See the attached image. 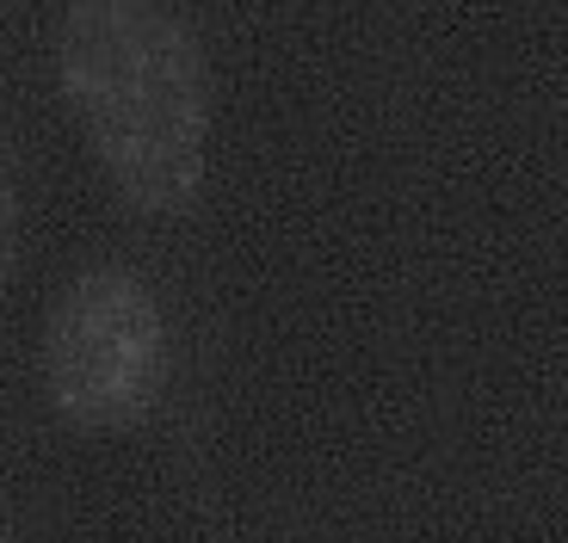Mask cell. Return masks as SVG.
Wrapping results in <instances>:
<instances>
[{"label": "cell", "mask_w": 568, "mask_h": 543, "mask_svg": "<svg viewBox=\"0 0 568 543\" xmlns=\"http://www.w3.org/2000/svg\"><path fill=\"white\" fill-rule=\"evenodd\" d=\"M168 383V321L136 272L93 266L50 309L43 389L69 427H136Z\"/></svg>", "instance_id": "7a4b0ae2"}, {"label": "cell", "mask_w": 568, "mask_h": 543, "mask_svg": "<svg viewBox=\"0 0 568 543\" xmlns=\"http://www.w3.org/2000/svg\"><path fill=\"white\" fill-rule=\"evenodd\" d=\"M62 93L100 167L142 211H185L204 186L211 86L192 31L155 0H74Z\"/></svg>", "instance_id": "6da1fadb"}, {"label": "cell", "mask_w": 568, "mask_h": 543, "mask_svg": "<svg viewBox=\"0 0 568 543\" xmlns=\"http://www.w3.org/2000/svg\"><path fill=\"white\" fill-rule=\"evenodd\" d=\"M0 543H13V531H7V519H0Z\"/></svg>", "instance_id": "277c9868"}, {"label": "cell", "mask_w": 568, "mask_h": 543, "mask_svg": "<svg viewBox=\"0 0 568 543\" xmlns=\"http://www.w3.org/2000/svg\"><path fill=\"white\" fill-rule=\"evenodd\" d=\"M13 229H19V198H13V173H7V148H0V278L13 266Z\"/></svg>", "instance_id": "3957f363"}]
</instances>
